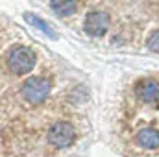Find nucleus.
Listing matches in <instances>:
<instances>
[{"instance_id":"obj_8","label":"nucleus","mask_w":159,"mask_h":157,"mask_svg":"<svg viewBox=\"0 0 159 157\" xmlns=\"http://www.w3.org/2000/svg\"><path fill=\"white\" fill-rule=\"evenodd\" d=\"M24 20L28 22V24H32V26H35L37 30H41L44 35H48V37H52V39H56V32L52 30V26L48 24V22H44L41 17L37 15H34V13H24Z\"/></svg>"},{"instance_id":"obj_4","label":"nucleus","mask_w":159,"mask_h":157,"mask_svg":"<svg viewBox=\"0 0 159 157\" xmlns=\"http://www.w3.org/2000/svg\"><path fill=\"white\" fill-rule=\"evenodd\" d=\"M107 28H109V15L106 11H91V13H87L85 22H83V30H85L87 35L102 37V35H106Z\"/></svg>"},{"instance_id":"obj_7","label":"nucleus","mask_w":159,"mask_h":157,"mask_svg":"<svg viewBox=\"0 0 159 157\" xmlns=\"http://www.w3.org/2000/svg\"><path fill=\"white\" fill-rule=\"evenodd\" d=\"M50 9H54L56 15L59 17H69L78 9V4L72 0H56V2H50Z\"/></svg>"},{"instance_id":"obj_2","label":"nucleus","mask_w":159,"mask_h":157,"mask_svg":"<svg viewBox=\"0 0 159 157\" xmlns=\"http://www.w3.org/2000/svg\"><path fill=\"white\" fill-rule=\"evenodd\" d=\"M50 89H52V83L50 79L35 76V78H28L22 83V98L28 102V104H43L48 94H50Z\"/></svg>"},{"instance_id":"obj_6","label":"nucleus","mask_w":159,"mask_h":157,"mask_svg":"<svg viewBox=\"0 0 159 157\" xmlns=\"http://www.w3.org/2000/svg\"><path fill=\"white\" fill-rule=\"evenodd\" d=\"M137 142L139 146L146 148V150H154V148H159V131L154 129V128H144L139 131L137 135Z\"/></svg>"},{"instance_id":"obj_9","label":"nucleus","mask_w":159,"mask_h":157,"mask_svg":"<svg viewBox=\"0 0 159 157\" xmlns=\"http://www.w3.org/2000/svg\"><path fill=\"white\" fill-rule=\"evenodd\" d=\"M148 48H150L152 52H157L159 54V30L154 32V34L148 37Z\"/></svg>"},{"instance_id":"obj_5","label":"nucleus","mask_w":159,"mask_h":157,"mask_svg":"<svg viewBox=\"0 0 159 157\" xmlns=\"http://www.w3.org/2000/svg\"><path fill=\"white\" fill-rule=\"evenodd\" d=\"M137 94L143 102L146 104H154L159 102V83L156 79H143L137 85Z\"/></svg>"},{"instance_id":"obj_3","label":"nucleus","mask_w":159,"mask_h":157,"mask_svg":"<svg viewBox=\"0 0 159 157\" xmlns=\"http://www.w3.org/2000/svg\"><path fill=\"white\" fill-rule=\"evenodd\" d=\"M76 139V129L69 122H56L48 131V142L54 148H69Z\"/></svg>"},{"instance_id":"obj_1","label":"nucleus","mask_w":159,"mask_h":157,"mask_svg":"<svg viewBox=\"0 0 159 157\" xmlns=\"http://www.w3.org/2000/svg\"><path fill=\"white\" fill-rule=\"evenodd\" d=\"M37 63L35 54L26 46H17L7 56V69L13 74H28Z\"/></svg>"}]
</instances>
